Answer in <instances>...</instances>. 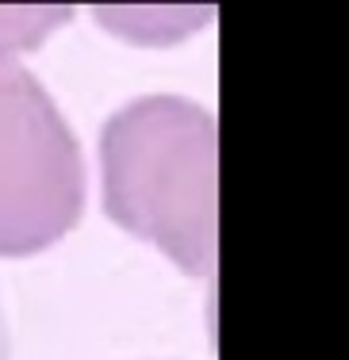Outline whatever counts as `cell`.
I'll use <instances>...</instances> for the list:
<instances>
[{
  "label": "cell",
  "instance_id": "cell-1",
  "mask_svg": "<svg viewBox=\"0 0 349 360\" xmlns=\"http://www.w3.org/2000/svg\"><path fill=\"white\" fill-rule=\"evenodd\" d=\"M100 203L123 234L184 276L219 269V119L208 104L150 92L100 127Z\"/></svg>",
  "mask_w": 349,
  "mask_h": 360
},
{
  "label": "cell",
  "instance_id": "cell-2",
  "mask_svg": "<svg viewBox=\"0 0 349 360\" xmlns=\"http://www.w3.org/2000/svg\"><path fill=\"white\" fill-rule=\"evenodd\" d=\"M89 173L58 100L20 58H0V261L46 253L81 226Z\"/></svg>",
  "mask_w": 349,
  "mask_h": 360
},
{
  "label": "cell",
  "instance_id": "cell-3",
  "mask_svg": "<svg viewBox=\"0 0 349 360\" xmlns=\"http://www.w3.org/2000/svg\"><path fill=\"white\" fill-rule=\"evenodd\" d=\"M92 20L127 46H181L215 20V4H92Z\"/></svg>",
  "mask_w": 349,
  "mask_h": 360
},
{
  "label": "cell",
  "instance_id": "cell-4",
  "mask_svg": "<svg viewBox=\"0 0 349 360\" xmlns=\"http://www.w3.org/2000/svg\"><path fill=\"white\" fill-rule=\"evenodd\" d=\"M70 20V4H0V58H20L31 50H42L46 39Z\"/></svg>",
  "mask_w": 349,
  "mask_h": 360
},
{
  "label": "cell",
  "instance_id": "cell-5",
  "mask_svg": "<svg viewBox=\"0 0 349 360\" xmlns=\"http://www.w3.org/2000/svg\"><path fill=\"white\" fill-rule=\"evenodd\" d=\"M0 360H12V338H8V322H4V307H0Z\"/></svg>",
  "mask_w": 349,
  "mask_h": 360
}]
</instances>
